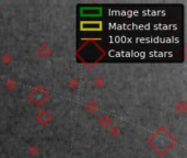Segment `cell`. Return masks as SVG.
I'll list each match as a JSON object with an SVG mask.
<instances>
[{
	"mask_svg": "<svg viewBox=\"0 0 187 158\" xmlns=\"http://www.w3.org/2000/svg\"><path fill=\"white\" fill-rule=\"evenodd\" d=\"M149 143L159 154H165L174 146L175 139L164 128H159L149 139Z\"/></svg>",
	"mask_w": 187,
	"mask_h": 158,
	"instance_id": "6da1fadb",
	"label": "cell"
},
{
	"mask_svg": "<svg viewBox=\"0 0 187 158\" xmlns=\"http://www.w3.org/2000/svg\"><path fill=\"white\" fill-rule=\"evenodd\" d=\"M29 99L35 104V106H42L48 100V93L44 90L42 87H35L29 93Z\"/></svg>",
	"mask_w": 187,
	"mask_h": 158,
	"instance_id": "7a4b0ae2",
	"label": "cell"
},
{
	"mask_svg": "<svg viewBox=\"0 0 187 158\" xmlns=\"http://www.w3.org/2000/svg\"><path fill=\"white\" fill-rule=\"evenodd\" d=\"M36 119L41 124H46V123H48V122H49L50 115H49V113H48L47 111L43 110V111H39V112L37 113Z\"/></svg>",
	"mask_w": 187,
	"mask_h": 158,
	"instance_id": "3957f363",
	"label": "cell"
}]
</instances>
